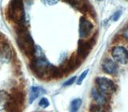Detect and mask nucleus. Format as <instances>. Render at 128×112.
Returning <instances> with one entry per match:
<instances>
[{"instance_id": "obj_23", "label": "nucleus", "mask_w": 128, "mask_h": 112, "mask_svg": "<svg viewBox=\"0 0 128 112\" xmlns=\"http://www.w3.org/2000/svg\"><path fill=\"white\" fill-rule=\"evenodd\" d=\"M122 36L124 38H125V39L126 40V41L128 42V28H126V29L123 31L122 33Z\"/></svg>"}, {"instance_id": "obj_10", "label": "nucleus", "mask_w": 128, "mask_h": 112, "mask_svg": "<svg viewBox=\"0 0 128 112\" xmlns=\"http://www.w3.org/2000/svg\"><path fill=\"white\" fill-rule=\"evenodd\" d=\"M9 98L13 100L15 103H17L19 106L23 108L24 103H25V94L22 89L18 87H14L11 90V93Z\"/></svg>"}, {"instance_id": "obj_12", "label": "nucleus", "mask_w": 128, "mask_h": 112, "mask_svg": "<svg viewBox=\"0 0 128 112\" xmlns=\"http://www.w3.org/2000/svg\"><path fill=\"white\" fill-rule=\"evenodd\" d=\"M92 98L96 102V103L98 104V105H104V104L106 103V95H104L102 93H101L98 89L96 88H93L92 89Z\"/></svg>"}, {"instance_id": "obj_11", "label": "nucleus", "mask_w": 128, "mask_h": 112, "mask_svg": "<svg viewBox=\"0 0 128 112\" xmlns=\"http://www.w3.org/2000/svg\"><path fill=\"white\" fill-rule=\"evenodd\" d=\"M102 70L105 72L106 74H114L117 73L118 70V66L117 64L114 62L113 60L110 58H106L105 61L102 62Z\"/></svg>"}, {"instance_id": "obj_18", "label": "nucleus", "mask_w": 128, "mask_h": 112, "mask_svg": "<svg viewBox=\"0 0 128 112\" xmlns=\"http://www.w3.org/2000/svg\"><path fill=\"white\" fill-rule=\"evenodd\" d=\"M39 106H42V107H43V108H46V107H47L48 106L50 105V102H49V101H48V99L47 98H41V100L39 101Z\"/></svg>"}, {"instance_id": "obj_1", "label": "nucleus", "mask_w": 128, "mask_h": 112, "mask_svg": "<svg viewBox=\"0 0 128 112\" xmlns=\"http://www.w3.org/2000/svg\"><path fill=\"white\" fill-rule=\"evenodd\" d=\"M14 31L17 35L16 40L18 48L27 58L31 59L35 55L36 50L34 40L28 31L26 26H15Z\"/></svg>"}, {"instance_id": "obj_21", "label": "nucleus", "mask_w": 128, "mask_h": 112, "mask_svg": "<svg viewBox=\"0 0 128 112\" xmlns=\"http://www.w3.org/2000/svg\"><path fill=\"white\" fill-rule=\"evenodd\" d=\"M43 2H45L46 3L49 4V5H53L58 2V0H42Z\"/></svg>"}, {"instance_id": "obj_7", "label": "nucleus", "mask_w": 128, "mask_h": 112, "mask_svg": "<svg viewBox=\"0 0 128 112\" xmlns=\"http://www.w3.org/2000/svg\"><path fill=\"white\" fill-rule=\"evenodd\" d=\"M111 55L116 62L120 64L128 62V50L122 46H115L111 50Z\"/></svg>"}, {"instance_id": "obj_22", "label": "nucleus", "mask_w": 128, "mask_h": 112, "mask_svg": "<svg viewBox=\"0 0 128 112\" xmlns=\"http://www.w3.org/2000/svg\"><path fill=\"white\" fill-rule=\"evenodd\" d=\"M120 14H121V11L116 12V13L113 15V20H114V21H116V20H118V19L119 18Z\"/></svg>"}, {"instance_id": "obj_16", "label": "nucleus", "mask_w": 128, "mask_h": 112, "mask_svg": "<svg viewBox=\"0 0 128 112\" xmlns=\"http://www.w3.org/2000/svg\"><path fill=\"white\" fill-rule=\"evenodd\" d=\"M81 104H82L81 99L77 98V99L73 100L70 103V112H77L78 110L79 109L80 106H81Z\"/></svg>"}, {"instance_id": "obj_8", "label": "nucleus", "mask_w": 128, "mask_h": 112, "mask_svg": "<svg viewBox=\"0 0 128 112\" xmlns=\"http://www.w3.org/2000/svg\"><path fill=\"white\" fill-rule=\"evenodd\" d=\"M81 62H82V59L77 54H73L67 60L66 62L64 63L60 68L62 70L63 74H65L67 73H70V71H73L75 69H77V67L80 66Z\"/></svg>"}, {"instance_id": "obj_14", "label": "nucleus", "mask_w": 128, "mask_h": 112, "mask_svg": "<svg viewBox=\"0 0 128 112\" xmlns=\"http://www.w3.org/2000/svg\"><path fill=\"white\" fill-rule=\"evenodd\" d=\"M42 92H44V90L42 89V88L40 87H38V86H33L31 88L30 90V103H31L33 101H34V100L37 98L39 94H41Z\"/></svg>"}, {"instance_id": "obj_9", "label": "nucleus", "mask_w": 128, "mask_h": 112, "mask_svg": "<svg viewBox=\"0 0 128 112\" xmlns=\"http://www.w3.org/2000/svg\"><path fill=\"white\" fill-rule=\"evenodd\" d=\"M93 29L92 23L85 17H81L79 19V35L81 38H86L90 34Z\"/></svg>"}, {"instance_id": "obj_17", "label": "nucleus", "mask_w": 128, "mask_h": 112, "mask_svg": "<svg viewBox=\"0 0 128 112\" xmlns=\"http://www.w3.org/2000/svg\"><path fill=\"white\" fill-rule=\"evenodd\" d=\"M90 112H108L107 110L102 105H98V104L92 105L90 106Z\"/></svg>"}, {"instance_id": "obj_5", "label": "nucleus", "mask_w": 128, "mask_h": 112, "mask_svg": "<svg viewBox=\"0 0 128 112\" xmlns=\"http://www.w3.org/2000/svg\"><path fill=\"white\" fill-rule=\"evenodd\" d=\"M13 57V50H12L10 44L3 38L0 36V62H6Z\"/></svg>"}, {"instance_id": "obj_19", "label": "nucleus", "mask_w": 128, "mask_h": 112, "mask_svg": "<svg viewBox=\"0 0 128 112\" xmlns=\"http://www.w3.org/2000/svg\"><path fill=\"white\" fill-rule=\"evenodd\" d=\"M88 70H85L84 72H82V74L80 75V77L78 78V82H77V83L78 84H80V83H82V82L83 81V79L86 78V74H87V73H88Z\"/></svg>"}, {"instance_id": "obj_15", "label": "nucleus", "mask_w": 128, "mask_h": 112, "mask_svg": "<svg viewBox=\"0 0 128 112\" xmlns=\"http://www.w3.org/2000/svg\"><path fill=\"white\" fill-rule=\"evenodd\" d=\"M68 4H70L71 6L77 10H80L81 8L85 5L86 2H88L87 0H64Z\"/></svg>"}, {"instance_id": "obj_24", "label": "nucleus", "mask_w": 128, "mask_h": 112, "mask_svg": "<svg viewBox=\"0 0 128 112\" xmlns=\"http://www.w3.org/2000/svg\"><path fill=\"white\" fill-rule=\"evenodd\" d=\"M97 1H102V0H97Z\"/></svg>"}, {"instance_id": "obj_6", "label": "nucleus", "mask_w": 128, "mask_h": 112, "mask_svg": "<svg viewBox=\"0 0 128 112\" xmlns=\"http://www.w3.org/2000/svg\"><path fill=\"white\" fill-rule=\"evenodd\" d=\"M95 40L94 38L89 39L88 41H82L80 40L78 42V47L77 50V55L81 58L82 60L85 58L86 56L89 54L90 51L91 50L94 44Z\"/></svg>"}, {"instance_id": "obj_20", "label": "nucleus", "mask_w": 128, "mask_h": 112, "mask_svg": "<svg viewBox=\"0 0 128 112\" xmlns=\"http://www.w3.org/2000/svg\"><path fill=\"white\" fill-rule=\"evenodd\" d=\"M75 79H76V77H73V78H70L68 81H66L65 83L63 84V86H70V85H71V84H73L74 82Z\"/></svg>"}, {"instance_id": "obj_4", "label": "nucleus", "mask_w": 128, "mask_h": 112, "mask_svg": "<svg viewBox=\"0 0 128 112\" xmlns=\"http://www.w3.org/2000/svg\"><path fill=\"white\" fill-rule=\"evenodd\" d=\"M96 84L98 90L106 96L113 94L116 90V86L114 82L104 77H98L96 78Z\"/></svg>"}, {"instance_id": "obj_13", "label": "nucleus", "mask_w": 128, "mask_h": 112, "mask_svg": "<svg viewBox=\"0 0 128 112\" xmlns=\"http://www.w3.org/2000/svg\"><path fill=\"white\" fill-rule=\"evenodd\" d=\"M4 108H5V110L6 112H22V108L21 106H19L17 103H15L10 98L5 102Z\"/></svg>"}, {"instance_id": "obj_3", "label": "nucleus", "mask_w": 128, "mask_h": 112, "mask_svg": "<svg viewBox=\"0 0 128 112\" xmlns=\"http://www.w3.org/2000/svg\"><path fill=\"white\" fill-rule=\"evenodd\" d=\"M52 65L48 62L43 55L34 56L30 59V67L32 72L38 78L50 77V70Z\"/></svg>"}, {"instance_id": "obj_2", "label": "nucleus", "mask_w": 128, "mask_h": 112, "mask_svg": "<svg viewBox=\"0 0 128 112\" xmlns=\"http://www.w3.org/2000/svg\"><path fill=\"white\" fill-rule=\"evenodd\" d=\"M4 14L7 21L14 23L15 26L26 25V15L22 0H10Z\"/></svg>"}]
</instances>
